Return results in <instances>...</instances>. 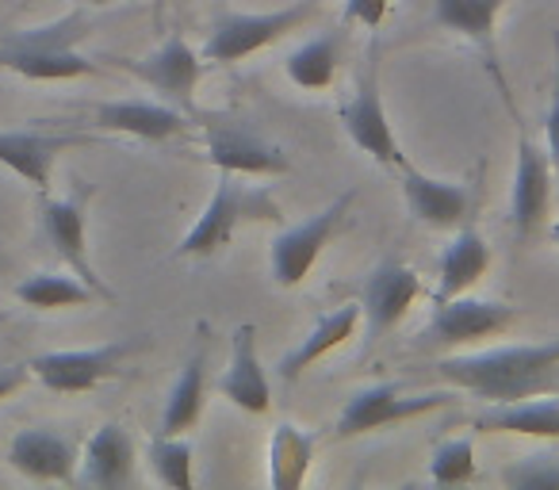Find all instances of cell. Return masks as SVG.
<instances>
[{
    "mask_svg": "<svg viewBox=\"0 0 559 490\" xmlns=\"http://www.w3.org/2000/svg\"><path fill=\"white\" fill-rule=\"evenodd\" d=\"M433 372L483 403H518L540 395L559 372V337L498 349H460L437 360Z\"/></svg>",
    "mask_w": 559,
    "mask_h": 490,
    "instance_id": "cell-1",
    "label": "cell"
},
{
    "mask_svg": "<svg viewBox=\"0 0 559 490\" xmlns=\"http://www.w3.org/2000/svg\"><path fill=\"white\" fill-rule=\"evenodd\" d=\"M85 35V20L66 16L47 27L0 35V70L24 81H78L100 73L93 58L78 55V39Z\"/></svg>",
    "mask_w": 559,
    "mask_h": 490,
    "instance_id": "cell-2",
    "label": "cell"
},
{
    "mask_svg": "<svg viewBox=\"0 0 559 490\" xmlns=\"http://www.w3.org/2000/svg\"><path fill=\"white\" fill-rule=\"evenodd\" d=\"M246 218H280L276 200L269 195V188H246L238 184L234 172H218V184L211 192L203 215L188 226V234L177 241L173 258H211L223 246H230L234 230Z\"/></svg>",
    "mask_w": 559,
    "mask_h": 490,
    "instance_id": "cell-3",
    "label": "cell"
},
{
    "mask_svg": "<svg viewBox=\"0 0 559 490\" xmlns=\"http://www.w3.org/2000/svg\"><path fill=\"white\" fill-rule=\"evenodd\" d=\"M353 200H357L353 192H342L334 203L314 211L311 218H304V223H296V226H284V230L272 238L269 273L276 288H299V284L311 276L314 261H319L330 241L342 234L345 218H349V211H353Z\"/></svg>",
    "mask_w": 559,
    "mask_h": 490,
    "instance_id": "cell-4",
    "label": "cell"
},
{
    "mask_svg": "<svg viewBox=\"0 0 559 490\" xmlns=\"http://www.w3.org/2000/svg\"><path fill=\"white\" fill-rule=\"evenodd\" d=\"M314 0H296L288 9L276 12H226L215 20L207 43H203V62H218V65H238L249 55L272 47L276 39H284L288 32L304 27L314 16Z\"/></svg>",
    "mask_w": 559,
    "mask_h": 490,
    "instance_id": "cell-5",
    "label": "cell"
},
{
    "mask_svg": "<svg viewBox=\"0 0 559 490\" xmlns=\"http://www.w3.org/2000/svg\"><path fill=\"white\" fill-rule=\"evenodd\" d=\"M502 100H506V108H510L513 123H518V162H513L510 223H513V234L525 241V238H533V234L544 226V218H548L551 172H556V169H551V162H548V150L533 142V134H528L521 111L513 108L510 88H506V85H502Z\"/></svg>",
    "mask_w": 559,
    "mask_h": 490,
    "instance_id": "cell-6",
    "label": "cell"
},
{
    "mask_svg": "<svg viewBox=\"0 0 559 490\" xmlns=\"http://www.w3.org/2000/svg\"><path fill=\"white\" fill-rule=\"evenodd\" d=\"M449 403L444 391H421V395H406L399 383H372V387H360L349 395V403L337 414L334 437L337 441H349V437H365L376 429L399 426V421L421 418L429 410H441Z\"/></svg>",
    "mask_w": 559,
    "mask_h": 490,
    "instance_id": "cell-7",
    "label": "cell"
},
{
    "mask_svg": "<svg viewBox=\"0 0 559 490\" xmlns=\"http://www.w3.org/2000/svg\"><path fill=\"white\" fill-rule=\"evenodd\" d=\"M139 349L134 342H108L96 349H58L39 352L27 364V372L55 395H85V391L100 387L104 380L123 372V360Z\"/></svg>",
    "mask_w": 559,
    "mask_h": 490,
    "instance_id": "cell-8",
    "label": "cell"
},
{
    "mask_svg": "<svg viewBox=\"0 0 559 490\" xmlns=\"http://www.w3.org/2000/svg\"><path fill=\"white\" fill-rule=\"evenodd\" d=\"M518 307L498 303V299H475V296H456L449 303L433 307L421 342L437 345V349H472V345L498 337L513 326Z\"/></svg>",
    "mask_w": 559,
    "mask_h": 490,
    "instance_id": "cell-9",
    "label": "cell"
},
{
    "mask_svg": "<svg viewBox=\"0 0 559 490\" xmlns=\"http://www.w3.org/2000/svg\"><path fill=\"white\" fill-rule=\"evenodd\" d=\"M119 70H127L131 77H139L142 85L154 88L162 100L188 108L195 96V85L203 77V55H195L185 43V35H169L157 50H150L146 58H111Z\"/></svg>",
    "mask_w": 559,
    "mask_h": 490,
    "instance_id": "cell-10",
    "label": "cell"
},
{
    "mask_svg": "<svg viewBox=\"0 0 559 490\" xmlns=\"http://www.w3.org/2000/svg\"><path fill=\"white\" fill-rule=\"evenodd\" d=\"M39 226L43 238L50 241V250L70 265V273L78 280H85L96 296L108 303L116 299V291L104 284V276L93 268V258H88V226H85V203L78 195H66V200H55V195H43V211H39Z\"/></svg>",
    "mask_w": 559,
    "mask_h": 490,
    "instance_id": "cell-11",
    "label": "cell"
},
{
    "mask_svg": "<svg viewBox=\"0 0 559 490\" xmlns=\"http://www.w3.org/2000/svg\"><path fill=\"white\" fill-rule=\"evenodd\" d=\"M203 150H207V162L218 172H234V177H284L292 169L284 150L264 142L249 127L230 123V119L226 123H207Z\"/></svg>",
    "mask_w": 559,
    "mask_h": 490,
    "instance_id": "cell-12",
    "label": "cell"
},
{
    "mask_svg": "<svg viewBox=\"0 0 559 490\" xmlns=\"http://www.w3.org/2000/svg\"><path fill=\"white\" fill-rule=\"evenodd\" d=\"M342 123H345V134L353 139V146L365 150L383 169H403L406 165V154H403V146H399L395 131H391L388 108H383V96H380V81H376L372 70L360 73L357 93H353L349 104L342 108Z\"/></svg>",
    "mask_w": 559,
    "mask_h": 490,
    "instance_id": "cell-13",
    "label": "cell"
},
{
    "mask_svg": "<svg viewBox=\"0 0 559 490\" xmlns=\"http://www.w3.org/2000/svg\"><path fill=\"white\" fill-rule=\"evenodd\" d=\"M399 172H403V180H399L403 200L421 226H429V230H460V226H467V218H472V211H475L472 184L429 177V172L414 169L411 162Z\"/></svg>",
    "mask_w": 559,
    "mask_h": 490,
    "instance_id": "cell-14",
    "label": "cell"
},
{
    "mask_svg": "<svg viewBox=\"0 0 559 490\" xmlns=\"http://www.w3.org/2000/svg\"><path fill=\"white\" fill-rule=\"evenodd\" d=\"M421 296V276L403 261H383L368 273L365 288H360V319L368 322V334L380 337L395 330L406 319Z\"/></svg>",
    "mask_w": 559,
    "mask_h": 490,
    "instance_id": "cell-15",
    "label": "cell"
},
{
    "mask_svg": "<svg viewBox=\"0 0 559 490\" xmlns=\"http://www.w3.org/2000/svg\"><path fill=\"white\" fill-rule=\"evenodd\" d=\"M9 464L32 482H70L78 475V444L58 429H20L9 441Z\"/></svg>",
    "mask_w": 559,
    "mask_h": 490,
    "instance_id": "cell-16",
    "label": "cell"
},
{
    "mask_svg": "<svg viewBox=\"0 0 559 490\" xmlns=\"http://www.w3.org/2000/svg\"><path fill=\"white\" fill-rule=\"evenodd\" d=\"M93 127L142 142H165L185 131L188 116L169 100H104L93 104Z\"/></svg>",
    "mask_w": 559,
    "mask_h": 490,
    "instance_id": "cell-17",
    "label": "cell"
},
{
    "mask_svg": "<svg viewBox=\"0 0 559 490\" xmlns=\"http://www.w3.org/2000/svg\"><path fill=\"white\" fill-rule=\"evenodd\" d=\"M88 142L85 134H55V131H0V165L16 172L20 180L35 188L39 195L50 192L55 162L62 150Z\"/></svg>",
    "mask_w": 559,
    "mask_h": 490,
    "instance_id": "cell-18",
    "label": "cell"
},
{
    "mask_svg": "<svg viewBox=\"0 0 559 490\" xmlns=\"http://www.w3.org/2000/svg\"><path fill=\"white\" fill-rule=\"evenodd\" d=\"M226 403H234L246 414H269L272 406V383L264 372L261 357H257V330L241 322L230 334V364H226L223 380H218Z\"/></svg>",
    "mask_w": 559,
    "mask_h": 490,
    "instance_id": "cell-19",
    "label": "cell"
},
{
    "mask_svg": "<svg viewBox=\"0 0 559 490\" xmlns=\"http://www.w3.org/2000/svg\"><path fill=\"white\" fill-rule=\"evenodd\" d=\"M490 268V246L479 230L472 226H460L456 238L441 250V261H437V291L433 303H449L456 296H467L475 284L487 276Z\"/></svg>",
    "mask_w": 559,
    "mask_h": 490,
    "instance_id": "cell-20",
    "label": "cell"
},
{
    "mask_svg": "<svg viewBox=\"0 0 559 490\" xmlns=\"http://www.w3.org/2000/svg\"><path fill=\"white\" fill-rule=\"evenodd\" d=\"M131 475H134V441L123 426L108 421V426H100L85 441V452H81V479H85L88 487L119 490L131 482Z\"/></svg>",
    "mask_w": 559,
    "mask_h": 490,
    "instance_id": "cell-21",
    "label": "cell"
},
{
    "mask_svg": "<svg viewBox=\"0 0 559 490\" xmlns=\"http://www.w3.org/2000/svg\"><path fill=\"white\" fill-rule=\"evenodd\" d=\"M357 326H360V303H342L337 311L322 314V319L314 322L311 334H307L292 352H284V357H280V364H276L280 380L296 383L299 375H304L307 368L319 364L326 352H334L337 345L349 342V337L357 334Z\"/></svg>",
    "mask_w": 559,
    "mask_h": 490,
    "instance_id": "cell-22",
    "label": "cell"
},
{
    "mask_svg": "<svg viewBox=\"0 0 559 490\" xmlns=\"http://www.w3.org/2000/svg\"><path fill=\"white\" fill-rule=\"evenodd\" d=\"M475 429L533 437V441H559V398L528 395L518 398V403H495L475 418Z\"/></svg>",
    "mask_w": 559,
    "mask_h": 490,
    "instance_id": "cell-23",
    "label": "cell"
},
{
    "mask_svg": "<svg viewBox=\"0 0 559 490\" xmlns=\"http://www.w3.org/2000/svg\"><path fill=\"white\" fill-rule=\"evenodd\" d=\"M203 406H207V352H195L188 357V364L180 368L177 383L165 395V410H162V426L157 433L165 437H185L200 426Z\"/></svg>",
    "mask_w": 559,
    "mask_h": 490,
    "instance_id": "cell-24",
    "label": "cell"
},
{
    "mask_svg": "<svg viewBox=\"0 0 559 490\" xmlns=\"http://www.w3.org/2000/svg\"><path fill=\"white\" fill-rule=\"evenodd\" d=\"M510 0H433V20L487 55L495 70V24Z\"/></svg>",
    "mask_w": 559,
    "mask_h": 490,
    "instance_id": "cell-25",
    "label": "cell"
},
{
    "mask_svg": "<svg viewBox=\"0 0 559 490\" xmlns=\"http://www.w3.org/2000/svg\"><path fill=\"white\" fill-rule=\"evenodd\" d=\"M314 437L296 421H280L269 437V482L276 490H299L311 471Z\"/></svg>",
    "mask_w": 559,
    "mask_h": 490,
    "instance_id": "cell-26",
    "label": "cell"
},
{
    "mask_svg": "<svg viewBox=\"0 0 559 490\" xmlns=\"http://www.w3.org/2000/svg\"><path fill=\"white\" fill-rule=\"evenodd\" d=\"M12 296L20 299L24 307L32 311H70V307H93V303H104L85 280L78 276H66V273H35L27 280L16 284Z\"/></svg>",
    "mask_w": 559,
    "mask_h": 490,
    "instance_id": "cell-27",
    "label": "cell"
},
{
    "mask_svg": "<svg viewBox=\"0 0 559 490\" xmlns=\"http://www.w3.org/2000/svg\"><path fill=\"white\" fill-rule=\"evenodd\" d=\"M337 62H342V35H314L304 47H296L288 55V81L304 93H322V88L334 85Z\"/></svg>",
    "mask_w": 559,
    "mask_h": 490,
    "instance_id": "cell-28",
    "label": "cell"
},
{
    "mask_svg": "<svg viewBox=\"0 0 559 490\" xmlns=\"http://www.w3.org/2000/svg\"><path fill=\"white\" fill-rule=\"evenodd\" d=\"M146 459H150V471H154L157 482H165V487H173V490H192L195 449H192V441H188V433L185 437L157 433L154 441L146 444Z\"/></svg>",
    "mask_w": 559,
    "mask_h": 490,
    "instance_id": "cell-29",
    "label": "cell"
},
{
    "mask_svg": "<svg viewBox=\"0 0 559 490\" xmlns=\"http://www.w3.org/2000/svg\"><path fill=\"white\" fill-rule=\"evenodd\" d=\"M475 475V444L467 437L456 441H441L429 456V479L441 487H460Z\"/></svg>",
    "mask_w": 559,
    "mask_h": 490,
    "instance_id": "cell-30",
    "label": "cell"
},
{
    "mask_svg": "<svg viewBox=\"0 0 559 490\" xmlns=\"http://www.w3.org/2000/svg\"><path fill=\"white\" fill-rule=\"evenodd\" d=\"M502 482H510V487H518V490H556L559 487V456L536 452V456L518 459V464L502 471Z\"/></svg>",
    "mask_w": 559,
    "mask_h": 490,
    "instance_id": "cell-31",
    "label": "cell"
},
{
    "mask_svg": "<svg viewBox=\"0 0 559 490\" xmlns=\"http://www.w3.org/2000/svg\"><path fill=\"white\" fill-rule=\"evenodd\" d=\"M388 4L391 0H345V24H360L376 32L388 20Z\"/></svg>",
    "mask_w": 559,
    "mask_h": 490,
    "instance_id": "cell-32",
    "label": "cell"
},
{
    "mask_svg": "<svg viewBox=\"0 0 559 490\" xmlns=\"http://www.w3.org/2000/svg\"><path fill=\"white\" fill-rule=\"evenodd\" d=\"M544 150H548L551 169L559 172V70H556V85H551L548 119H544Z\"/></svg>",
    "mask_w": 559,
    "mask_h": 490,
    "instance_id": "cell-33",
    "label": "cell"
},
{
    "mask_svg": "<svg viewBox=\"0 0 559 490\" xmlns=\"http://www.w3.org/2000/svg\"><path fill=\"white\" fill-rule=\"evenodd\" d=\"M27 364L24 368H16V364H0V403L4 398H12V395H20V391L27 387Z\"/></svg>",
    "mask_w": 559,
    "mask_h": 490,
    "instance_id": "cell-34",
    "label": "cell"
},
{
    "mask_svg": "<svg viewBox=\"0 0 559 490\" xmlns=\"http://www.w3.org/2000/svg\"><path fill=\"white\" fill-rule=\"evenodd\" d=\"M81 4H93V9H104V4H116V0H81Z\"/></svg>",
    "mask_w": 559,
    "mask_h": 490,
    "instance_id": "cell-35",
    "label": "cell"
},
{
    "mask_svg": "<svg viewBox=\"0 0 559 490\" xmlns=\"http://www.w3.org/2000/svg\"><path fill=\"white\" fill-rule=\"evenodd\" d=\"M551 241H556V246H559V223L551 226Z\"/></svg>",
    "mask_w": 559,
    "mask_h": 490,
    "instance_id": "cell-36",
    "label": "cell"
}]
</instances>
